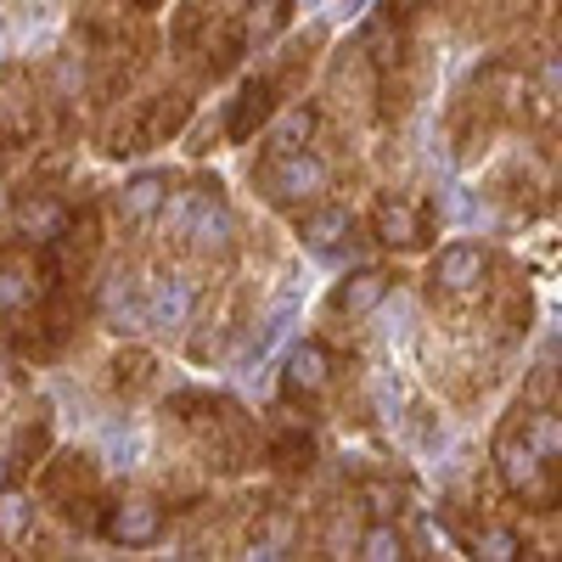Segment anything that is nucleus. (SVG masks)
<instances>
[{"instance_id":"f257e3e1","label":"nucleus","mask_w":562,"mask_h":562,"mask_svg":"<svg viewBox=\"0 0 562 562\" xmlns=\"http://www.w3.org/2000/svg\"><path fill=\"white\" fill-rule=\"evenodd\" d=\"M169 237L186 254L225 259L231 254V214L220 209V198H180L175 214H169Z\"/></svg>"},{"instance_id":"f03ea898","label":"nucleus","mask_w":562,"mask_h":562,"mask_svg":"<svg viewBox=\"0 0 562 562\" xmlns=\"http://www.w3.org/2000/svg\"><path fill=\"white\" fill-rule=\"evenodd\" d=\"M495 456H501V479H506V490L518 495V501H529V506H546L551 495H557V479H551V461L546 456H535L529 450V439H518V434H501V445H495Z\"/></svg>"},{"instance_id":"7ed1b4c3","label":"nucleus","mask_w":562,"mask_h":562,"mask_svg":"<svg viewBox=\"0 0 562 562\" xmlns=\"http://www.w3.org/2000/svg\"><path fill=\"white\" fill-rule=\"evenodd\" d=\"M254 180L265 186V198L270 203H304V198H315L321 186H326V169L310 158V153H270L259 169H254Z\"/></svg>"},{"instance_id":"20e7f679","label":"nucleus","mask_w":562,"mask_h":562,"mask_svg":"<svg viewBox=\"0 0 562 562\" xmlns=\"http://www.w3.org/2000/svg\"><path fill=\"white\" fill-rule=\"evenodd\" d=\"M473 293H484V254L473 243H450L434 259V299L445 304H467Z\"/></svg>"},{"instance_id":"39448f33","label":"nucleus","mask_w":562,"mask_h":562,"mask_svg":"<svg viewBox=\"0 0 562 562\" xmlns=\"http://www.w3.org/2000/svg\"><path fill=\"white\" fill-rule=\"evenodd\" d=\"M428 231H434L428 203H405V198H383L378 203V237L389 248H416V243H428Z\"/></svg>"},{"instance_id":"423d86ee","label":"nucleus","mask_w":562,"mask_h":562,"mask_svg":"<svg viewBox=\"0 0 562 562\" xmlns=\"http://www.w3.org/2000/svg\"><path fill=\"white\" fill-rule=\"evenodd\" d=\"M23 304H34V265L18 248H0V321H12Z\"/></svg>"},{"instance_id":"0eeeda50","label":"nucleus","mask_w":562,"mask_h":562,"mask_svg":"<svg viewBox=\"0 0 562 562\" xmlns=\"http://www.w3.org/2000/svg\"><path fill=\"white\" fill-rule=\"evenodd\" d=\"M164 198H169V180L164 175H135L124 192H119V220L124 225H147L164 209Z\"/></svg>"},{"instance_id":"6e6552de","label":"nucleus","mask_w":562,"mask_h":562,"mask_svg":"<svg viewBox=\"0 0 562 562\" xmlns=\"http://www.w3.org/2000/svg\"><path fill=\"white\" fill-rule=\"evenodd\" d=\"M108 535H113V540H124V546H153V540L164 535V512H158L153 501H130V506H119V512H113Z\"/></svg>"},{"instance_id":"1a4fd4ad","label":"nucleus","mask_w":562,"mask_h":562,"mask_svg":"<svg viewBox=\"0 0 562 562\" xmlns=\"http://www.w3.org/2000/svg\"><path fill=\"white\" fill-rule=\"evenodd\" d=\"M270 113H276V85H270V79H248V85H243V97L231 102V135L248 140Z\"/></svg>"},{"instance_id":"9d476101","label":"nucleus","mask_w":562,"mask_h":562,"mask_svg":"<svg viewBox=\"0 0 562 562\" xmlns=\"http://www.w3.org/2000/svg\"><path fill=\"white\" fill-rule=\"evenodd\" d=\"M326 378H333V360H326V349H321V344L293 349V360H288V394H293V400L321 394V389H326Z\"/></svg>"},{"instance_id":"9b49d317","label":"nucleus","mask_w":562,"mask_h":562,"mask_svg":"<svg viewBox=\"0 0 562 562\" xmlns=\"http://www.w3.org/2000/svg\"><path fill=\"white\" fill-rule=\"evenodd\" d=\"M140 310H147L153 326H186V315H192V288H186V281H175V276H164L158 288L140 299Z\"/></svg>"},{"instance_id":"f8f14e48","label":"nucleus","mask_w":562,"mask_h":562,"mask_svg":"<svg viewBox=\"0 0 562 562\" xmlns=\"http://www.w3.org/2000/svg\"><path fill=\"white\" fill-rule=\"evenodd\" d=\"M383 299H389V270H360V276H349L344 288L333 293V310H338V315H344V310H349V315H366V310H378Z\"/></svg>"},{"instance_id":"ddd939ff","label":"nucleus","mask_w":562,"mask_h":562,"mask_svg":"<svg viewBox=\"0 0 562 562\" xmlns=\"http://www.w3.org/2000/svg\"><path fill=\"white\" fill-rule=\"evenodd\" d=\"M524 439H529L535 456H546L551 467H562V405H557V411H529Z\"/></svg>"},{"instance_id":"4468645a","label":"nucleus","mask_w":562,"mask_h":562,"mask_svg":"<svg viewBox=\"0 0 562 562\" xmlns=\"http://www.w3.org/2000/svg\"><path fill=\"white\" fill-rule=\"evenodd\" d=\"M349 225H355V220H349L344 209H321V214H310V220H304V248H310V254H333V248L349 237Z\"/></svg>"},{"instance_id":"2eb2a0df","label":"nucleus","mask_w":562,"mask_h":562,"mask_svg":"<svg viewBox=\"0 0 562 562\" xmlns=\"http://www.w3.org/2000/svg\"><path fill=\"white\" fill-rule=\"evenodd\" d=\"M310 130H315V119H310V113H288V119H281V130L270 135V153H293Z\"/></svg>"},{"instance_id":"dca6fc26","label":"nucleus","mask_w":562,"mask_h":562,"mask_svg":"<svg viewBox=\"0 0 562 562\" xmlns=\"http://www.w3.org/2000/svg\"><path fill=\"white\" fill-rule=\"evenodd\" d=\"M360 557H411V551H405V535L400 529H371L360 540Z\"/></svg>"},{"instance_id":"f3484780","label":"nucleus","mask_w":562,"mask_h":562,"mask_svg":"<svg viewBox=\"0 0 562 562\" xmlns=\"http://www.w3.org/2000/svg\"><path fill=\"white\" fill-rule=\"evenodd\" d=\"M518 551H524V540L512 529H484L479 535V557H518Z\"/></svg>"},{"instance_id":"a211bd4d","label":"nucleus","mask_w":562,"mask_h":562,"mask_svg":"<svg viewBox=\"0 0 562 562\" xmlns=\"http://www.w3.org/2000/svg\"><path fill=\"white\" fill-rule=\"evenodd\" d=\"M153 378V360L147 355H130V360H119V389H140Z\"/></svg>"},{"instance_id":"6ab92c4d","label":"nucleus","mask_w":562,"mask_h":562,"mask_svg":"<svg viewBox=\"0 0 562 562\" xmlns=\"http://www.w3.org/2000/svg\"><path fill=\"white\" fill-rule=\"evenodd\" d=\"M23 524H29V512H23V501H12V495H0V535H23Z\"/></svg>"},{"instance_id":"aec40b11","label":"nucleus","mask_w":562,"mask_h":562,"mask_svg":"<svg viewBox=\"0 0 562 562\" xmlns=\"http://www.w3.org/2000/svg\"><path fill=\"white\" fill-rule=\"evenodd\" d=\"M540 79H546V90H551V97L562 102V57H551V63L540 68Z\"/></svg>"},{"instance_id":"412c9836","label":"nucleus","mask_w":562,"mask_h":562,"mask_svg":"<svg viewBox=\"0 0 562 562\" xmlns=\"http://www.w3.org/2000/svg\"><path fill=\"white\" fill-rule=\"evenodd\" d=\"M422 7H428V0H389V12H394V18H416Z\"/></svg>"}]
</instances>
